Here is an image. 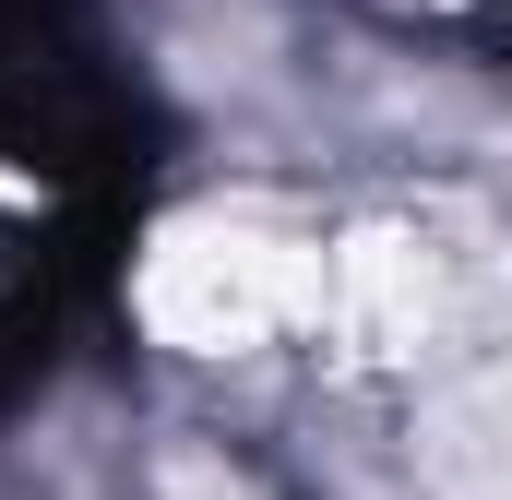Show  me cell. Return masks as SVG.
Segmentation results:
<instances>
[{"label":"cell","mask_w":512,"mask_h":500,"mask_svg":"<svg viewBox=\"0 0 512 500\" xmlns=\"http://www.w3.org/2000/svg\"><path fill=\"white\" fill-rule=\"evenodd\" d=\"M143 322L191 358H251L274 334H310L322 310V239L262 215V203H227V215H179L167 239L143 250Z\"/></svg>","instance_id":"1"},{"label":"cell","mask_w":512,"mask_h":500,"mask_svg":"<svg viewBox=\"0 0 512 500\" xmlns=\"http://www.w3.org/2000/svg\"><path fill=\"white\" fill-rule=\"evenodd\" d=\"M465 322V250L417 215H382V227H346L322 250V310L310 334L346 358V370H417L441 334Z\"/></svg>","instance_id":"2"},{"label":"cell","mask_w":512,"mask_h":500,"mask_svg":"<svg viewBox=\"0 0 512 500\" xmlns=\"http://www.w3.org/2000/svg\"><path fill=\"white\" fill-rule=\"evenodd\" d=\"M417 477H429V500H512V358L465 370L429 405Z\"/></svg>","instance_id":"3"},{"label":"cell","mask_w":512,"mask_h":500,"mask_svg":"<svg viewBox=\"0 0 512 500\" xmlns=\"http://www.w3.org/2000/svg\"><path fill=\"white\" fill-rule=\"evenodd\" d=\"M155 500H262L227 453H167V477H155Z\"/></svg>","instance_id":"4"}]
</instances>
